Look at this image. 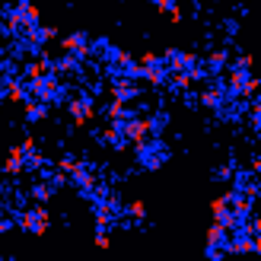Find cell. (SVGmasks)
I'll list each match as a JSON object with an SVG mask.
<instances>
[{
    "mask_svg": "<svg viewBox=\"0 0 261 261\" xmlns=\"http://www.w3.org/2000/svg\"><path fill=\"white\" fill-rule=\"evenodd\" d=\"M51 73H58V76H80L83 73V61L64 51L58 61H51Z\"/></svg>",
    "mask_w": 261,
    "mask_h": 261,
    "instance_id": "cell-13",
    "label": "cell"
},
{
    "mask_svg": "<svg viewBox=\"0 0 261 261\" xmlns=\"http://www.w3.org/2000/svg\"><path fill=\"white\" fill-rule=\"evenodd\" d=\"M102 143L112 147V150H118V153L130 147V140L124 137V130H121V121H109V127L102 130Z\"/></svg>",
    "mask_w": 261,
    "mask_h": 261,
    "instance_id": "cell-14",
    "label": "cell"
},
{
    "mask_svg": "<svg viewBox=\"0 0 261 261\" xmlns=\"http://www.w3.org/2000/svg\"><path fill=\"white\" fill-rule=\"evenodd\" d=\"M124 214L130 220H143V217H147V204H143V201H127L124 204Z\"/></svg>",
    "mask_w": 261,
    "mask_h": 261,
    "instance_id": "cell-25",
    "label": "cell"
},
{
    "mask_svg": "<svg viewBox=\"0 0 261 261\" xmlns=\"http://www.w3.org/2000/svg\"><path fill=\"white\" fill-rule=\"evenodd\" d=\"M10 229H13V220L10 217H0V236H7Z\"/></svg>",
    "mask_w": 261,
    "mask_h": 261,
    "instance_id": "cell-35",
    "label": "cell"
},
{
    "mask_svg": "<svg viewBox=\"0 0 261 261\" xmlns=\"http://www.w3.org/2000/svg\"><path fill=\"white\" fill-rule=\"evenodd\" d=\"M64 109H67L73 127H86L89 121L96 118V102L89 93H76V96H67V102H64Z\"/></svg>",
    "mask_w": 261,
    "mask_h": 261,
    "instance_id": "cell-4",
    "label": "cell"
},
{
    "mask_svg": "<svg viewBox=\"0 0 261 261\" xmlns=\"http://www.w3.org/2000/svg\"><path fill=\"white\" fill-rule=\"evenodd\" d=\"M22 115H25V121H29V124H38V121H45L48 118V115H51V106H48V102H42V99H25L22 102Z\"/></svg>",
    "mask_w": 261,
    "mask_h": 261,
    "instance_id": "cell-16",
    "label": "cell"
},
{
    "mask_svg": "<svg viewBox=\"0 0 261 261\" xmlns=\"http://www.w3.org/2000/svg\"><path fill=\"white\" fill-rule=\"evenodd\" d=\"M147 4H156V0H147Z\"/></svg>",
    "mask_w": 261,
    "mask_h": 261,
    "instance_id": "cell-37",
    "label": "cell"
},
{
    "mask_svg": "<svg viewBox=\"0 0 261 261\" xmlns=\"http://www.w3.org/2000/svg\"><path fill=\"white\" fill-rule=\"evenodd\" d=\"M229 51L226 48H214L207 58H201V64H204V70H207V76H220L226 67H229Z\"/></svg>",
    "mask_w": 261,
    "mask_h": 261,
    "instance_id": "cell-12",
    "label": "cell"
},
{
    "mask_svg": "<svg viewBox=\"0 0 261 261\" xmlns=\"http://www.w3.org/2000/svg\"><path fill=\"white\" fill-rule=\"evenodd\" d=\"M16 226L22 232H29V236H48V229H51L48 204H32V207H25V211H19L16 214Z\"/></svg>",
    "mask_w": 261,
    "mask_h": 261,
    "instance_id": "cell-3",
    "label": "cell"
},
{
    "mask_svg": "<svg viewBox=\"0 0 261 261\" xmlns=\"http://www.w3.org/2000/svg\"><path fill=\"white\" fill-rule=\"evenodd\" d=\"M160 61H163V58L156 55V51H143V55H140V61H137V64H140V67H150V64H160Z\"/></svg>",
    "mask_w": 261,
    "mask_h": 261,
    "instance_id": "cell-30",
    "label": "cell"
},
{
    "mask_svg": "<svg viewBox=\"0 0 261 261\" xmlns=\"http://www.w3.org/2000/svg\"><path fill=\"white\" fill-rule=\"evenodd\" d=\"M198 61L201 58L194 55V51H181V48H166V55H163L166 70H191Z\"/></svg>",
    "mask_w": 261,
    "mask_h": 261,
    "instance_id": "cell-9",
    "label": "cell"
},
{
    "mask_svg": "<svg viewBox=\"0 0 261 261\" xmlns=\"http://www.w3.org/2000/svg\"><path fill=\"white\" fill-rule=\"evenodd\" d=\"M19 147H22V153H32V150H38L35 147V137L29 134V137H22V143H19Z\"/></svg>",
    "mask_w": 261,
    "mask_h": 261,
    "instance_id": "cell-33",
    "label": "cell"
},
{
    "mask_svg": "<svg viewBox=\"0 0 261 261\" xmlns=\"http://www.w3.org/2000/svg\"><path fill=\"white\" fill-rule=\"evenodd\" d=\"M29 198L35 201V204H48L51 198H55V185L45 178V181H35V185L29 188Z\"/></svg>",
    "mask_w": 261,
    "mask_h": 261,
    "instance_id": "cell-22",
    "label": "cell"
},
{
    "mask_svg": "<svg viewBox=\"0 0 261 261\" xmlns=\"http://www.w3.org/2000/svg\"><path fill=\"white\" fill-rule=\"evenodd\" d=\"M226 236H229V229H226L223 223H217V220H214L211 226H207V245H223Z\"/></svg>",
    "mask_w": 261,
    "mask_h": 261,
    "instance_id": "cell-23",
    "label": "cell"
},
{
    "mask_svg": "<svg viewBox=\"0 0 261 261\" xmlns=\"http://www.w3.org/2000/svg\"><path fill=\"white\" fill-rule=\"evenodd\" d=\"M147 127H150V137H163L166 127H169V112H150L147 115Z\"/></svg>",
    "mask_w": 261,
    "mask_h": 261,
    "instance_id": "cell-21",
    "label": "cell"
},
{
    "mask_svg": "<svg viewBox=\"0 0 261 261\" xmlns=\"http://www.w3.org/2000/svg\"><path fill=\"white\" fill-rule=\"evenodd\" d=\"M96 249H112V236H109V229H96Z\"/></svg>",
    "mask_w": 261,
    "mask_h": 261,
    "instance_id": "cell-28",
    "label": "cell"
},
{
    "mask_svg": "<svg viewBox=\"0 0 261 261\" xmlns=\"http://www.w3.org/2000/svg\"><path fill=\"white\" fill-rule=\"evenodd\" d=\"M181 19H185V13H181V7H178V4H175V7H172V10H169V22H175V25H178V22H181Z\"/></svg>",
    "mask_w": 261,
    "mask_h": 261,
    "instance_id": "cell-32",
    "label": "cell"
},
{
    "mask_svg": "<svg viewBox=\"0 0 261 261\" xmlns=\"http://www.w3.org/2000/svg\"><path fill=\"white\" fill-rule=\"evenodd\" d=\"M25 86H29V96L32 99H42L48 102V106H64L70 96V86L64 83V76L58 73H42V76H35V80H25Z\"/></svg>",
    "mask_w": 261,
    "mask_h": 261,
    "instance_id": "cell-1",
    "label": "cell"
},
{
    "mask_svg": "<svg viewBox=\"0 0 261 261\" xmlns=\"http://www.w3.org/2000/svg\"><path fill=\"white\" fill-rule=\"evenodd\" d=\"M25 172V153L22 147L16 143V147L7 150V160H4V175H22Z\"/></svg>",
    "mask_w": 261,
    "mask_h": 261,
    "instance_id": "cell-18",
    "label": "cell"
},
{
    "mask_svg": "<svg viewBox=\"0 0 261 261\" xmlns=\"http://www.w3.org/2000/svg\"><path fill=\"white\" fill-rule=\"evenodd\" d=\"M156 10H160V13H169V10H172L175 7V0H156V4H153Z\"/></svg>",
    "mask_w": 261,
    "mask_h": 261,
    "instance_id": "cell-34",
    "label": "cell"
},
{
    "mask_svg": "<svg viewBox=\"0 0 261 261\" xmlns=\"http://www.w3.org/2000/svg\"><path fill=\"white\" fill-rule=\"evenodd\" d=\"M61 51H67V55L80 58V61L86 64V61H89V35H86V32H70V35H64V38H61Z\"/></svg>",
    "mask_w": 261,
    "mask_h": 261,
    "instance_id": "cell-10",
    "label": "cell"
},
{
    "mask_svg": "<svg viewBox=\"0 0 261 261\" xmlns=\"http://www.w3.org/2000/svg\"><path fill=\"white\" fill-rule=\"evenodd\" d=\"M229 211V204H226V194H220V198L211 201V217L214 220H223V214Z\"/></svg>",
    "mask_w": 261,
    "mask_h": 261,
    "instance_id": "cell-26",
    "label": "cell"
},
{
    "mask_svg": "<svg viewBox=\"0 0 261 261\" xmlns=\"http://www.w3.org/2000/svg\"><path fill=\"white\" fill-rule=\"evenodd\" d=\"M232 172H236L232 166H220L217 172H214V178H217V181H229V178H232Z\"/></svg>",
    "mask_w": 261,
    "mask_h": 261,
    "instance_id": "cell-31",
    "label": "cell"
},
{
    "mask_svg": "<svg viewBox=\"0 0 261 261\" xmlns=\"http://www.w3.org/2000/svg\"><path fill=\"white\" fill-rule=\"evenodd\" d=\"M223 249H226V255H255L261 249V239L258 236H249V232L239 226V229H229Z\"/></svg>",
    "mask_w": 261,
    "mask_h": 261,
    "instance_id": "cell-5",
    "label": "cell"
},
{
    "mask_svg": "<svg viewBox=\"0 0 261 261\" xmlns=\"http://www.w3.org/2000/svg\"><path fill=\"white\" fill-rule=\"evenodd\" d=\"M7 102V86H4V76H0V106Z\"/></svg>",
    "mask_w": 261,
    "mask_h": 261,
    "instance_id": "cell-36",
    "label": "cell"
},
{
    "mask_svg": "<svg viewBox=\"0 0 261 261\" xmlns=\"http://www.w3.org/2000/svg\"><path fill=\"white\" fill-rule=\"evenodd\" d=\"M223 99H226L223 73H220V76H207V86L201 89V96H198V102H201V109H207V112H217L220 106H223Z\"/></svg>",
    "mask_w": 261,
    "mask_h": 261,
    "instance_id": "cell-6",
    "label": "cell"
},
{
    "mask_svg": "<svg viewBox=\"0 0 261 261\" xmlns=\"http://www.w3.org/2000/svg\"><path fill=\"white\" fill-rule=\"evenodd\" d=\"M166 86L172 89V93H188L194 83H191L188 70H169V73H166Z\"/></svg>",
    "mask_w": 261,
    "mask_h": 261,
    "instance_id": "cell-20",
    "label": "cell"
},
{
    "mask_svg": "<svg viewBox=\"0 0 261 261\" xmlns=\"http://www.w3.org/2000/svg\"><path fill=\"white\" fill-rule=\"evenodd\" d=\"M169 156H172V150H169V143L163 137H143L140 143H134V163H137V169H143V172L163 169L169 163Z\"/></svg>",
    "mask_w": 261,
    "mask_h": 261,
    "instance_id": "cell-2",
    "label": "cell"
},
{
    "mask_svg": "<svg viewBox=\"0 0 261 261\" xmlns=\"http://www.w3.org/2000/svg\"><path fill=\"white\" fill-rule=\"evenodd\" d=\"M166 64L160 61V64H150V67H143L140 70V80L147 83V86H153V89H160V86H166Z\"/></svg>",
    "mask_w": 261,
    "mask_h": 261,
    "instance_id": "cell-19",
    "label": "cell"
},
{
    "mask_svg": "<svg viewBox=\"0 0 261 261\" xmlns=\"http://www.w3.org/2000/svg\"><path fill=\"white\" fill-rule=\"evenodd\" d=\"M204 255L211 258V261H220V258H226V249H223V245H207Z\"/></svg>",
    "mask_w": 261,
    "mask_h": 261,
    "instance_id": "cell-29",
    "label": "cell"
},
{
    "mask_svg": "<svg viewBox=\"0 0 261 261\" xmlns=\"http://www.w3.org/2000/svg\"><path fill=\"white\" fill-rule=\"evenodd\" d=\"M67 185H73L76 191L83 194V198H89V194L96 191V185H99V178H96V172H93V169H89L86 163H80V166H76L73 172L67 175Z\"/></svg>",
    "mask_w": 261,
    "mask_h": 261,
    "instance_id": "cell-8",
    "label": "cell"
},
{
    "mask_svg": "<svg viewBox=\"0 0 261 261\" xmlns=\"http://www.w3.org/2000/svg\"><path fill=\"white\" fill-rule=\"evenodd\" d=\"M102 115H106L109 121H124V118H130V115H140L137 109H134V102H118V99H112L106 109H102Z\"/></svg>",
    "mask_w": 261,
    "mask_h": 261,
    "instance_id": "cell-17",
    "label": "cell"
},
{
    "mask_svg": "<svg viewBox=\"0 0 261 261\" xmlns=\"http://www.w3.org/2000/svg\"><path fill=\"white\" fill-rule=\"evenodd\" d=\"M76 166H80V160H76V156H70V153H67V156H61V160H58V172L70 175V172H73Z\"/></svg>",
    "mask_w": 261,
    "mask_h": 261,
    "instance_id": "cell-27",
    "label": "cell"
},
{
    "mask_svg": "<svg viewBox=\"0 0 261 261\" xmlns=\"http://www.w3.org/2000/svg\"><path fill=\"white\" fill-rule=\"evenodd\" d=\"M4 86H7V102H13V106H22L29 99V86L22 76H4Z\"/></svg>",
    "mask_w": 261,
    "mask_h": 261,
    "instance_id": "cell-15",
    "label": "cell"
},
{
    "mask_svg": "<svg viewBox=\"0 0 261 261\" xmlns=\"http://www.w3.org/2000/svg\"><path fill=\"white\" fill-rule=\"evenodd\" d=\"M143 89L137 86V80H127V76H109V96L118 102H137Z\"/></svg>",
    "mask_w": 261,
    "mask_h": 261,
    "instance_id": "cell-7",
    "label": "cell"
},
{
    "mask_svg": "<svg viewBox=\"0 0 261 261\" xmlns=\"http://www.w3.org/2000/svg\"><path fill=\"white\" fill-rule=\"evenodd\" d=\"M121 130H124V137L130 143H140L143 137H150V127H147V115H130V118L121 121Z\"/></svg>",
    "mask_w": 261,
    "mask_h": 261,
    "instance_id": "cell-11",
    "label": "cell"
},
{
    "mask_svg": "<svg viewBox=\"0 0 261 261\" xmlns=\"http://www.w3.org/2000/svg\"><path fill=\"white\" fill-rule=\"evenodd\" d=\"M48 166V160L38 150H32V153H25V169H32V172H42V169Z\"/></svg>",
    "mask_w": 261,
    "mask_h": 261,
    "instance_id": "cell-24",
    "label": "cell"
}]
</instances>
